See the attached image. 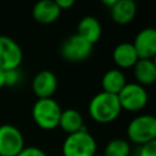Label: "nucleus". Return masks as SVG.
<instances>
[{"instance_id":"1","label":"nucleus","mask_w":156,"mask_h":156,"mask_svg":"<svg viewBox=\"0 0 156 156\" xmlns=\"http://www.w3.org/2000/svg\"><path fill=\"white\" fill-rule=\"evenodd\" d=\"M88 111L94 121L99 123H110L119 116L122 108L117 95L100 91L90 99Z\"/></svg>"},{"instance_id":"2","label":"nucleus","mask_w":156,"mask_h":156,"mask_svg":"<svg viewBox=\"0 0 156 156\" xmlns=\"http://www.w3.org/2000/svg\"><path fill=\"white\" fill-rule=\"evenodd\" d=\"M62 108L52 98L38 99L32 107V116L35 124L45 130H52L58 127Z\"/></svg>"},{"instance_id":"3","label":"nucleus","mask_w":156,"mask_h":156,"mask_svg":"<svg viewBox=\"0 0 156 156\" xmlns=\"http://www.w3.org/2000/svg\"><path fill=\"white\" fill-rule=\"evenodd\" d=\"M63 156H95L96 140L87 128L68 134L62 144Z\"/></svg>"},{"instance_id":"4","label":"nucleus","mask_w":156,"mask_h":156,"mask_svg":"<svg viewBox=\"0 0 156 156\" xmlns=\"http://www.w3.org/2000/svg\"><path fill=\"white\" fill-rule=\"evenodd\" d=\"M128 138L139 145L156 140V118L152 115L134 117L127 127Z\"/></svg>"},{"instance_id":"5","label":"nucleus","mask_w":156,"mask_h":156,"mask_svg":"<svg viewBox=\"0 0 156 156\" xmlns=\"http://www.w3.org/2000/svg\"><path fill=\"white\" fill-rule=\"evenodd\" d=\"M117 96L121 108L130 112L144 108L149 101V94L146 89L138 83H127L117 94Z\"/></svg>"},{"instance_id":"6","label":"nucleus","mask_w":156,"mask_h":156,"mask_svg":"<svg viewBox=\"0 0 156 156\" xmlns=\"http://www.w3.org/2000/svg\"><path fill=\"white\" fill-rule=\"evenodd\" d=\"M93 51V45L79 37L77 33L66 38L61 46L60 54L61 56L69 62H80L90 56Z\"/></svg>"},{"instance_id":"7","label":"nucleus","mask_w":156,"mask_h":156,"mask_svg":"<svg viewBox=\"0 0 156 156\" xmlns=\"http://www.w3.org/2000/svg\"><path fill=\"white\" fill-rule=\"evenodd\" d=\"M24 147L22 132L13 124L0 126V156H17Z\"/></svg>"},{"instance_id":"8","label":"nucleus","mask_w":156,"mask_h":156,"mask_svg":"<svg viewBox=\"0 0 156 156\" xmlns=\"http://www.w3.org/2000/svg\"><path fill=\"white\" fill-rule=\"evenodd\" d=\"M23 52L20 44L7 35H0V68L2 71L20 67Z\"/></svg>"},{"instance_id":"9","label":"nucleus","mask_w":156,"mask_h":156,"mask_svg":"<svg viewBox=\"0 0 156 156\" xmlns=\"http://www.w3.org/2000/svg\"><path fill=\"white\" fill-rule=\"evenodd\" d=\"M132 45L139 58L152 60L156 55V30L151 27L141 29L135 35Z\"/></svg>"},{"instance_id":"10","label":"nucleus","mask_w":156,"mask_h":156,"mask_svg":"<svg viewBox=\"0 0 156 156\" xmlns=\"http://www.w3.org/2000/svg\"><path fill=\"white\" fill-rule=\"evenodd\" d=\"M32 89L38 99L51 98L57 89V78L55 73L49 69L39 71L33 78Z\"/></svg>"},{"instance_id":"11","label":"nucleus","mask_w":156,"mask_h":156,"mask_svg":"<svg viewBox=\"0 0 156 156\" xmlns=\"http://www.w3.org/2000/svg\"><path fill=\"white\" fill-rule=\"evenodd\" d=\"M32 13L37 22L43 24H50L60 17L61 10L55 0H41L33 6Z\"/></svg>"},{"instance_id":"12","label":"nucleus","mask_w":156,"mask_h":156,"mask_svg":"<svg viewBox=\"0 0 156 156\" xmlns=\"http://www.w3.org/2000/svg\"><path fill=\"white\" fill-rule=\"evenodd\" d=\"M101 24L94 16H84L77 26V34L84 40L94 45L101 37Z\"/></svg>"},{"instance_id":"13","label":"nucleus","mask_w":156,"mask_h":156,"mask_svg":"<svg viewBox=\"0 0 156 156\" xmlns=\"http://www.w3.org/2000/svg\"><path fill=\"white\" fill-rule=\"evenodd\" d=\"M110 13L113 22L118 24H127L134 18L136 13V5L133 0H116L115 5L110 7Z\"/></svg>"},{"instance_id":"14","label":"nucleus","mask_w":156,"mask_h":156,"mask_svg":"<svg viewBox=\"0 0 156 156\" xmlns=\"http://www.w3.org/2000/svg\"><path fill=\"white\" fill-rule=\"evenodd\" d=\"M112 58L113 62L121 67V68H129L135 65V62L139 60L132 43H119L115 46L112 51Z\"/></svg>"},{"instance_id":"15","label":"nucleus","mask_w":156,"mask_h":156,"mask_svg":"<svg viewBox=\"0 0 156 156\" xmlns=\"http://www.w3.org/2000/svg\"><path fill=\"white\" fill-rule=\"evenodd\" d=\"M134 77L140 85H150L156 80V65L154 60L139 58L133 66Z\"/></svg>"},{"instance_id":"16","label":"nucleus","mask_w":156,"mask_h":156,"mask_svg":"<svg viewBox=\"0 0 156 156\" xmlns=\"http://www.w3.org/2000/svg\"><path fill=\"white\" fill-rule=\"evenodd\" d=\"M58 127L66 132L67 134H72L76 132H79L84 129V121L79 111L76 108H66L62 110L61 116H60V122Z\"/></svg>"},{"instance_id":"17","label":"nucleus","mask_w":156,"mask_h":156,"mask_svg":"<svg viewBox=\"0 0 156 156\" xmlns=\"http://www.w3.org/2000/svg\"><path fill=\"white\" fill-rule=\"evenodd\" d=\"M126 84H127L126 77H124L123 72L118 68L108 69L107 72L104 73L102 79H101L102 91L115 94V95H117Z\"/></svg>"},{"instance_id":"18","label":"nucleus","mask_w":156,"mask_h":156,"mask_svg":"<svg viewBox=\"0 0 156 156\" xmlns=\"http://www.w3.org/2000/svg\"><path fill=\"white\" fill-rule=\"evenodd\" d=\"M130 145L126 139L116 138L110 140L104 150L102 156H129Z\"/></svg>"},{"instance_id":"19","label":"nucleus","mask_w":156,"mask_h":156,"mask_svg":"<svg viewBox=\"0 0 156 156\" xmlns=\"http://www.w3.org/2000/svg\"><path fill=\"white\" fill-rule=\"evenodd\" d=\"M21 73L18 72V68L16 69H9L4 71V85H16L20 82Z\"/></svg>"},{"instance_id":"20","label":"nucleus","mask_w":156,"mask_h":156,"mask_svg":"<svg viewBox=\"0 0 156 156\" xmlns=\"http://www.w3.org/2000/svg\"><path fill=\"white\" fill-rule=\"evenodd\" d=\"M138 156H156V140L140 145Z\"/></svg>"},{"instance_id":"21","label":"nucleus","mask_w":156,"mask_h":156,"mask_svg":"<svg viewBox=\"0 0 156 156\" xmlns=\"http://www.w3.org/2000/svg\"><path fill=\"white\" fill-rule=\"evenodd\" d=\"M17 156H48L44 150L38 146H24Z\"/></svg>"},{"instance_id":"22","label":"nucleus","mask_w":156,"mask_h":156,"mask_svg":"<svg viewBox=\"0 0 156 156\" xmlns=\"http://www.w3.org/2000/svg\"><path fill=\"white\" fill-rule=\"evenodd\" d=\"M57 6L60 7V10H67V9H71L73 5H74V0H55Z\"/></svg>"},{"instance_id":"23","label":"nucleus","mask_w":156,"mask_h":156,"mask_svg":"<svg viewBox=\"0 0 156 156\" xmlns=\"http://www.w3.org/2000/svg\"><path fill=\"white\" fill-rule=\"evenodd\" d=\"M115 2H116V0H102V4L108 7H112L115 5Z\"/></svg>"},{"instance_id":"24","label":"nucleus","mask_w":156,"mask_h":156,"mask_svg":"<svg viewBox=\"0 0 156 156\" xmlns=\"http://www.w3.org/2000/svg\"><path fill=\"white\" fill-rule=\"evenodd\" d=\"M4 87V71L0 68V88Z\"/></svg>"},{"instance_id":"25","label":"nucleus","mask_w":156,"mask_h":156,"mask_svg":"<svg viewBox=\"0 0 156 156\" xmlns=\"http://www.w3.org/2000/svg\"><path fill=\"white\" fill-rule=\"evenodd\" d=\"M95 156H102V155H95Z\"/></svg>"}]
</instances>
